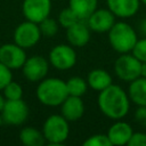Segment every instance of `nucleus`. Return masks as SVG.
<instances>
[{"label": "nucleus", "mask_w": 146, "mask_h": 146, "mask_svg": "<svg viewBox=\"0 0 146 146\" xmlns=\"http://www.w3.org/2000/svg\"><path fill=\"white\" fill-rule=\"evenodd\" d=\"M97 103L100 112L112 120L124 117L130 107L129 95L120 86L113 83L99 91Z\"/></svg>", "instance_id": "nucleus-1"}, {"label": "nucleus", "mask_w": 146, "mask_h": 146, "mask_svg": "<svg viewBox=\"0 0 146 146\" xmlns=\"http://www.w3.org/2000/svg\"><path fill=\"white\" fill-rule=\"evenodd\" d=\"M36 98L46 106H59L68 96L66 82L59 78H44L36 87Z\"/></svg>", "instance_id": "nucleus-2"}, {"label": "nucleus", "mask_w": 146, "mask_h": 146, "mask_svg": "<svg viewBox=\"0 0 146 146\" xmlns=\"http://www.w3.org/2000/svg\"><path fill=\"white\" fill-rule=\"evenodd\" d=\"M136 31L125 22H117L108 31V41L111 47L119 54H128L137 42Z\"/></svg>", "instance_id": "nucleus-3"}, {"label": "nucleus", "mask_w": 146, "mask_h": 146, "mask_svg": "<svg viewBox=\"0 0 146 146\" xmlns=\"http://www.w3.org/2000/svg\"><path fill=\"white\" fill-rule=\"evenodd\" d=\"M42 133L49 145H62L70 135L68 121L62 114H52L46 119L42 127Z\"/></svg>", "instance_id": "nucleus-4"}, {"label": "nucleus", "mask_w": 146, "mask_h": 146, "mask_svg": "<svg viewBox=\"0 0 146 146\" xmlns=\"http://www.w3.org/2000/svg\"><path fill=\"white\" fill-rule=\"evenodd\" d=\"M141 62L132 54H121L114 62L115 75L125 82H131L140 76Z\"/></svg>", "instance_id": "nucleus-5"}, {"label": "nucleus", "mask_w": 146, "mask_h": 146, "mask_svg": "<svg viewBox=\"0 0 146 146\" xmlns=\"http://www.w3.org/2000/svg\"><path fill=\"white\" fill-rule=\"evenodd\" d=\"M41 38V31L38 23L25 21L14 31V42L19 47L27 49L35 46Z\"/></svg>", "instance_id": "nucleus-6"}, {"label": "nucleus", "mask_w": 146, "mask_h": 146, "mask_svg": "<svg viewBox=\"0 0 146 146\" xmlns=\"http://www.w3.org/2000/svg\"><path fill=\"white\" fill-rule=\"evenodd\" d=\"M49 63L57 70H70L76 63V52L71 44H57L49 52Z\"/></svg>", "instance_id": "nucleus-7"}, {"label": "nucleus", "mask_w": 146, "mask_h": 146, "mask_svg": "<svg viewBox=\"0 0 146 146\" xmlns=\"http://www.w3.org/2000/svg\"><path fill=\"white\" fill-rule=\"evenodd\" d=\"M3 122L11 125H19L24 123L29 116V107L23 99H7L1 111Z\"/></svg>", "instance_id": "nucleus-8"}, {"label": "nucleus", "mask_w": 146, "mask_h": 146, "mask_svg": "<svg viewBox=\"0 0 146 146\" xmlns=\"http://www.w3.org/2000/svg\"><path fill=\"white\" fill-rule=\"evenodd\" d=\"M25 49L14 43H5L0 47V62L10 70L22 68L26 60Z\"/></svg>", "instance_id": "nucleus-9"}, {"label": "nucleus", "mask_w": 146, "mask_h": 146, "mask_svg": "<svg viewBox=\"0 0 146 146\" xmlns=\"http://www.w3.org/2000/svg\"><path fill=\"white\" fill-rule=\"evenodd\" d=\"M51 0H24L22 11L27 21L40 23L50 15Z\"/></svg>", "instance_id": "nucleus-10"}, {"label": "nucleus", "mask_w": 146, "mask_h": 146, "mask_svg": "<svg viewBox=\"0 0 146 146\" xmlns=\"http://www.w3.org/2000/svg\"><path fill=\"white\" fill-rule=\"evenodd\" d=\"M24 76L31 82H39L46 78L49 70V62L42 56H32L26 58L23 67Z\"/></svg>", "instance_id": "nucleus-11"}, {"label": "nucleus", "mask_w": 146, "mask_h": 146, "mask_svg": "<svg viewBox=\"0 0 146 146\" xmlns=\"http://www.w3.org/2000/svg\"><path fill=\"white\" fill-rule=\"evenodd\" d=\"M115 23V15L107 8L96 9L88 18L87 24L89 29L97 33L108 32Z\"/></svg>", "instance_id": "nucleus-12"}, {"label": "nucleus", "mask_w": 146, "mask_h": 146, "mask_svg": "<svg viewBox=\"0 0 146 146\" xmlns=\"http://www.w3.org/2000/svg\"><path fill=\"white\" fill-rule=\"evenodd\" d=\"M84 104L81 97L68 95L66 99L60 104V114L70 122L78 121L83 116Z\"/></svg>", "instance_id": "nucleus-13"}, {"label": "nucleus", "mask_w": 146, "mask_h": 146, "mask_svg": "<svg viewBox=\"0 0 146 146\" xmlns=\"http://www.w3.org/2000/svg\"><path fill=\"white\" fill-rule=\"evenodd\" d=\"M66 39L72 47H83L90 40V29L88 24L79 21L74 25L66 29Z\"/></svg>", "instance_id": "nucleus-14"}, {"label": "nucleus", "mask_w": 146, "mask_h": 146, "mask_svg": "<svg viewBox=\"0 0 146 146\" xmlns=\"http://www.w3.org/2000/svg\"><path fill=\"white\" fill-rule=\"evenodd\" d=\"M132 132L133 131L130 124L124 121H116L110 127L106 135L112 146H122L128 144Z\"/></svg>", "instance_id": "nucleus-15"}, {"label": "nucleus", "mask_w": 146, "mask_h": 146, "mask_svg": "<svg viewBox=\"0 0 146 146\" xmlns=\"http://www.w3.org/2000/svg\"><path fill=\"white\" fill-rule=\"evenodd\" d=\"M108 9L120 18L132 17L137 14L140 0H106Z\"/></svg>", "instance_id": "nucleus-16"}, {"label": "nucleus", "mask_w": 146, "mask_h": 146, "mask_svg": "<svg viewBox=\"0 0 146 146\" xmlns=\"http://www.w3.org/2000/svg\"><path fill=\"white\" fill-rule=\"evenodd\" d=\"M129 98L138 106H146V78L139 76L131 81L128 89Z\"/></svg>", "instance_id": "nucleus-17"}, {"label": "nucleus", "mask_w": 146, "mask_h": 146, "mask_svg": "<svg viewBox=\"0 0 146 146\" xmlns=\"http://www.w3.org/2000/svg\"><path fill=\"white\" fill-rule=\"evenodd\" d=\"M87 83L91 89L96 91H102L110 84H112V76L107 71L103 68H95L89 72Z\"/></svg>", "instance_id": "nucleus-18"}, {"label": "nucleus", "mask_w": 146, "mask_h": 146, "mask_svg": "<svg viewBox=\"0 0 146 146\" xmlns=\"http://www.w3.org/2000/svg\"><path fill=\"white\" fill-rule=\"evenodd\" d=\"M98 0H68V7L81 19H87L96 9Z\"/></svg>", "instance_id": "nucleus-19"}, {"label": "nucleus", "mask_w": 146, "mask_h": 146, "mask_svg": "<svg viewBox=\"0 0 146 146\" xmlns=\"http://www.w3.org/2000/svg\"><path fill=\"white\" fill-rule=\"evenodd\" d=\"M19 140L25 146H42L46 143L42 131L33 127H26L22 129L19 132Z\"/></svg>", "instance_id": "nucleus-20"}, {"label": "nucleus", "mask_w": 146, "mask_h": 146, "mask_svg": "<svg viewBox=\"0 0 146 146\" xmlns=\"http://www.w3.org/2000/svg\"><path fill=\"white\" fill-rule=\"evenodd\" d=\"M66 88L68 95L82 97L87 92L88 83L86 80H83L80 76H72L66 81Z\"/></svg>", "instance_id": "nucleus-21"}, {"label": "nucleus", "mask_w": 146, "mask_h": 146, "mask_svg": "<svg viewBox=\"0 0 146 146\" xmlns=\"http://www.w3.org/2000/svg\"><path fill=\"white\" fill-rule=\"evenodd\" d=\"M79 21H81V19L75 15V13H74L70 7L64 8V9L59 13V15H58V23H59V25L63 26L64 29H67V27L74 25V24L78 23Z\"/></svg>", "instance_id": "nucleus-22"}, {"label": "nucleus", "mask_w": 146, "mask_h": 146, "mask_svg": "<svg viewBox=\"0 0 146 146\" xmlns=\"http://www.w3.org/2000/svg\"><path fill=\"white\" fill-rule=\"evenodd\" d=\"M39 27L41 31V35L47 36V38H51L58 32L57 22L54 18H50L49 16L39 23Z\"/></svg>", "instance_id": "nucleus-23"}, {"label": "nucleus", "mask_w": 146, "mask_h": 146, "mask_svg": "<svg viewBox=\"0 0 146 146\" xmlns=\"http://www.w3.org/2000/svg\"><path fill=\"white\" fill-rule=\"evenodd\" d=\"M3 92V96L6 99H10V100H14V99H22L23 97V88L19 83L15 82V81H10L2 90Z\"/></svg>", "instance_id": "nucleus-24"}, {"label": "nucleus", "mask_w": 146, "mask_h": 146, "mask_svg": "<svg viewBox=\"0 0 146 146\" xmlns=\"http://www.w3.org/2000/svg\"><path fill=\"white\" fill-rule=\"evenodd\" d=\"M84 146H112L107 135L104 133H96L88 137L83 141Z\"/></svg>", "instance_id": "nucleus-25"}, {"label": "nucleus", "mask_w": 146, "mask_h": 146, "mask_svg": "<svg viewBox=\"0 0 146 146\" xmlns=\"http://www.w3.org/2000/svg\"><path fill=\"white\" fill-rule=\"evenodd\" d=\"M131 54L137 59H139L141 63L146 62V36L137 40L136 44L133 46V48L131 50Z\"/></svg>", "instance_id": "nucleus-26"}, {"label": "nucleus", "mask_w": 146, "mask_h": 146, "mask_svg": "<svg viewBox=\"0 0 146 146\" xmlns=\"http://www.w3.org/2000/svg\"><path fill=\"white\" fill-rule=\"evenodd\" d=\"M13 80V74H11V70L9 67H7L6 65H3L0 62V91L3 90V88Z\"/></svg>", "instance_id": "nucleus-27"}, {"label": "nucleus", "mask_w": 146, "mask_h": 146, "mask_svg": "<svg viewBox=\"0 0 146 146\" xmlns=\"http://www.w3.org/2000/svg\"><path fill=\"white\" fill-rule=\"evenodd\" d=\"M129 146H146V133L145 132H132L128 144Z\"/></svg>", "instance_id": "nucleus-28"}, {"label": "nucleus", "mask_w": 146, "mask_h": 146, "mask_svg": "<svg viewBox=\"0 0 146 146\" xmlns=\"http://www.w3.org/2000/svg\"><path fill=\"white\" fill-rule=\"evenodd\" d=\"M135 120L143 127H146V106H138L135 112Z\"/></svg>", "instance_id": "nucleus-29"}, {"label": "nucleus", "mask_w": 146, "mask_h": 146, "mask_svg": "<svg viewBox=\"0 0 146 146\" xmlns=\"http://www.w3.org/2000/svg\"><path fill=\"white\" fill-rule=\"evenodd\" d=\"M6 100H7V99L5 98V96L0 94V113H1V111H2V108H3V106H5V104H6Z\"/></svg>", "instance_id": "nucleus-30"}, {"label": "nucleus", "mask_w": 146, "mask_h": 146, "mask_svg": "<svg viewBox=\"0 0 146 146\" xmlns=\"http://www.w3.org/2000/svg\"><path fill=\"white\" fill-rule=\"evenodd\" d=\"M140 76L146 78V62L141 63V71H140Z\"/></svg>", "instance_id": "nucleus-31"}, {"label": "nucleus", "mask_w": 146, "mask_h": 146, "mask_svg": "<svg viewBox=\"0 0 146 146\" xmlns=\"http://www.w3.org/2000/svg\"><path fill=\"white\" fill-rule=\"evenodd\" d=\"M140 31H141V33L146 36V18L141 22V24H140Z\"/></svg>", "instance_id": "nucleus-32"}, {"label": "nucleus", "mask_w": 146, "mask_h": 146, "mask_svg": "<svg viewBox=\"0 0 146 146\" xmlns=\"http://www.w3.org/2000/svg\"><path fill=\"white\" fill-rule=\"evenodd\" d=\"M2 122H3V120H2V116H1V113H0V127H1Z\"/></svg>", "instance_id": "nucleus-33"}, {"label": "nucleus", "mask_w": 146, "mask_h": 146, "mask_svg": "<svg viewBox=\"0 0 146 146\" xmlns=\"http://www.w3.org/2000/svg\"><path fill=\"white\" fill-rule=\"evenodd\" d=\"M140 2H143L144 5H146V0H140Z\"/></svg>", "instance_id": "nucleus-34"}]
</instances>
